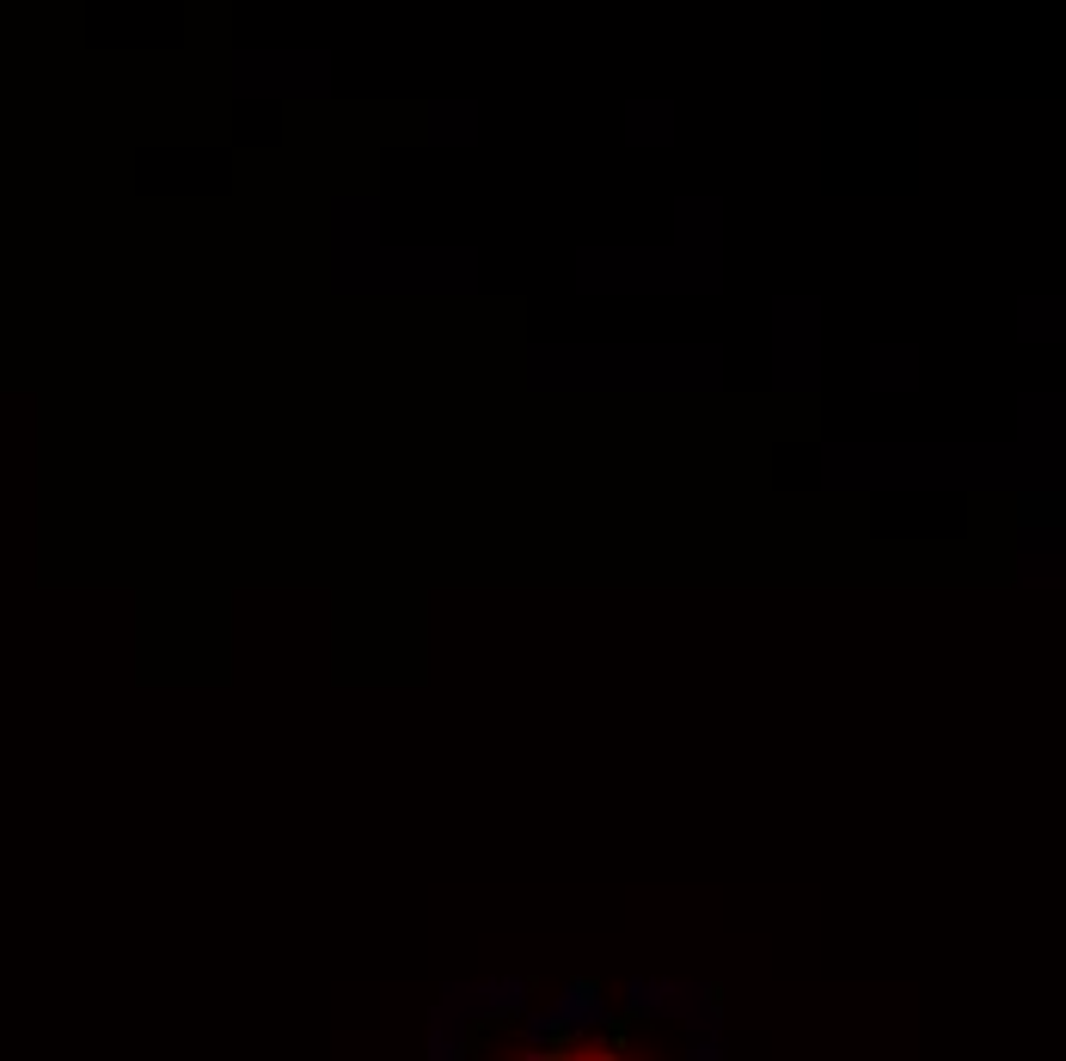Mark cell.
I'll return each instance as SVG.
<instances>
[{"label": "cell", "mask_w": 1066, "mask_h": 1061, "mask_svg": "<svg viewBox=\"0 0 1066 1061\" xmlns=\"http://www.w3.org/2000/svg\"><path fill=\"white\" fill-rule=\"evenodd\" d=\"M552 1031H565V1024H589V1019H601V988H589V982H570L565 988V1000H558L552 1012Z\"/></svg>", "instance_id": "6da1fadb"}, {"label": "cell", "mask_w": 1066, "mask_h": 1061, "mask_svg": "<svg viewBox=\"0 0 1066 1061\" xmlns=\"http://www.w3.org/2000/svg\"><path fill=\"white\" fill-rule=\"evenodd\" d=\"M485 1000H490V1012H521L527 988L521 982H497V988H485Z\"/></svg>", "instance_id": "7a4b0ae2"}, {"label": "cell", "mask_w": 1066, "mask_h": 1061, "mask_svg": "<svg viewBox=\"0 0 1066 1061\" xmlns=\"http://www.w3.org/2000/svg\"><path fill=\"white\" fill-rule=\"evenodd\" d=\"M429 1061H460V1037H448V1019L435 1024V1043H429Z\"/></svg>", "instance_id": "3957f363"}, {"label": "cell", "mask_w": 1066, "mask_h": 1061, "mask_svg": "<svg viewBox=\"0 0 1066 1061\" xmlns=\"http://www.w3.org/2000/svg\"><path fill=\"white\" fill-rule=\"evenodd\" d=\"M662 1000H669V988H662V982H638L632 988V1007L638 1012H662Z\"/></svg>", "instance_id": "277c9868"}, {"label": "cell", "mask_w": 1066, "mask_h": 1061, "mask_svg": "<svg viewBox=\"0 0 1066 1061\" xmlns=\"http://www.w3.org/2000/svg\"><path fill=\"white\" fill-rule=\"evenodd\" d=\"M693 1061H724V1055H717V1043H711V1037H705V1043L693 1049Z\"/></svg>", "instance_id": "5b68a950"}, {"label": "cell", "mask_w": 1066, "mask_h": 1061, "mask_svg": "<svg viewBox=\"0 0 1066 1061\" xmlns=\"http://www.w3.org/2000/svg\"><path fill=\"white\" fill-rule=\"evenodd\" d=\"M577 1061H613V1055H601V1049H582V1055Z\"/></svg>", "instance_id": "8992f818"}]
</instances>
